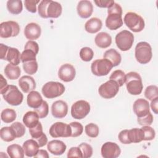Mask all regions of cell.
I'll use <instances>...</instances> for the list:
<instances>
[{
  "instance_id": "484cf974",
  "label": "cell",
  "mask_w": 158,
  "mask_h": 158,
  "mask_svg": "<svg viewBox=\"0 0 158 158\" xmlns=\"http://www.w3.org/2000/svg\"><path fill=\"white\" fill-rule=\"evenodd\" d=\"M39 116L35 111H28L23 117V122L28 128L35 127L39 122Z\"/></svg>"
},
{
  "instance_id": "816d5d0a",
  "label": "cell",
  "mask_w": 158,
  "mask_h": 158,
  "mask_svg": "<svg viewBox=\"0 0 158 158\" xmlns=\"http://www.w3.org/2000/svg\"><path fill=\"white\" fill-rule=\"evenodd\" d=\"M128 130H122L118 134V139L122 144H131L128 136Z\"/></svg>"
},
{
  "instance_id": "f907efd6",
  "label": "cell",
  "mask_w": 158,
  "mask_h": 158,
  "mask_svg": "<svg viewBox=\"0 0 158 158\" xmlns=\"http://www.w3.org/2000/svg\"><path fill=\"white\" fill-rule=\"evenodd\" d=\"M24 49H30L34 51L36 54L38 53L39 51V46L38 43L35 41L29 40L27 41L25 45Z\"/></svg>"
},
{
  "instance_id": "30bf717a",
  "label": "cell",
  "mask_w": 158,
  "mask_h": 158,
  "mask_svg": "<svg viewBox=\"0 0 158 158\" xmlns=\"http://www.w3.org/2000/svg\"><path fill=\"white\" fill-rule=\"evenodd\" d=\"M91 107L88 102L79 100L74 102L71 107V115L75 119L84 118L90 112Z\"/></svg>"
},
{
  "instance_id": "9c48e42d",
  "label": "cell",
  "mask_w": 158,
  "mask_h": 158,
  "mask_svg": "<svg viewBox=\"0 0 158 158\" xmlns=\"http://www.w3.org/2000/svg\"><path fill=\"white\" fill-rule=\"evenodd\" d=\"M113 67L112 63L107 59H100L94 60L91 65V70L96 76L107 75Z\"/></svg>"
},
{
  "instance_id": "ba28073f",
  "label": "cell",
  "mask_w": 158,
  "mask_h": 158,
  "mask_svg": "<svg viewBox=\"0 0 158 158\" xmlns=\"http://www.w3.org/2000/svg\"><path fill=\"white\" fill-rule=\"evenodd\" d=\"M115 40L117 48L122 51H127L132 47L134 36L132 33L125 30L117 33Z\"/></svg>"
},
{
  "instance_id": "9a60e30c",
  "label": "cell",
  "mask_w": 158,
  "mask_h": 158,
  "mask_svg": "<svg viewBox=\"0 0 158 158\" xmlns=\"http://www.w3.org/2000/svg\"><path fill=\"white\" fill-rule=\"evenodd\" d=\"M76 71L74 67L70 64H65L60 66L58 71V77L63 81L69 82L73 80Z\"/></svg>"
},
{
  "instance_id": "f6af8a7d",
  "label": "cell",
  "mask_w": 158,
  "mask_h": 158,
  "mask_svg": "<svg viewBox=\"0 0 158 158\" xmlns=\"http://www.w3.org/2000/svg\"><path fill=\"white\" fill-rule=\"evenodd\" d=\"M36 54L30 49H24V51L22 52L20 56V59L22 63L30 60H36Z\"/></svg>"
},
{
  "instance_id": "d590c367",
  "label": "cell",
  "mask_w": 158,
  "mask_h": 158,
  "mask_svg": "<svg viewBox=\"0 0 158 158\" xmlns=\"http://www.w3.org/2000/svg\"><path fill=\"white\" fill-rule=\"evenodd\" d=\"M23 69L26 73L33 75L38 70V63L36 60L25 62L23 63Z\"/></svg>"
},
{
  "instance_id": "7a4b0ae2",
  "label": "cell",
  "mask_w": 158,
  "mask_h": 158,
  "mask_svg": "<svg viewBox=\"0 0 158 158\" xmlns=\"http://www.w3.org/2000/svg\"><path fill=\"white\" fill-rule=\"evenodd\" d=\"M108 16L106 20V26L110 30H115L121 27L123 23L122 18V8L114 2L107 10Z\"/></svg>"
},
{
  "instance_id": "836d02e7",
  "label": "cell",
  "mask_w": 158,
  "mask_h": 158,
  "mask_svg": "<svg viewBox=\"0 0 158 158\" xmlns=\"http://www.w3.org/2000/svg\"><path fill=\"white\" fill-rule=\"evenodd\" d=\"M17 117L15 111L14 109L7 108L4 109L1 114V118L2 122L6 123L14 122Z\"/></svg>"
},
{
  "instance_id": "f5cc1de1",
  "label": "cell",
  "mask_w": 158,
  "mask_h": 158,
  "mask_svg": "<svg viewBox=\"0 0 158 158\" xmlns=\"http://www.w3.org/2000/svg\"><path fill=\"white\" fill-rule=\"evenodd\" d=\"M96 5L99 7L102 8H109L115 2L114 1H102V0H95L94 1Z\"/></svg>"
},
{
  "instance_id": "7dc6e473",
  "label": "cell",
  "mask_w": 158,
  "mask_h": 158,
  "mask_svg": "<svg viewBox=\"0 0 158 158\" xmlns=\"http://www.w3.org/2000/svg\"><path fill=\"white\" fill-rule=\"evenodd\" d=\"M137 121L138 123L141 126H146V125H151L153 122V116L152 114L149 112L146 115L137 118Z\"/></svg>"
},
{
  "instance_id": "4fadbf2b",
  "label": "cell",
  "mask_w": 158,
  "mask_h": 158,
  "mask_svg": "<svg viewBox=\"0 0 158 158\" xmlns=\"http://www.w3.org/2000/svg\"><path fill=\"white\" fill-rule=\"evenodd\" d=\"M49 134L53 138L71 137V128L69 125L58 122L52 124L49 128Z\"/></svg>"
},
{
  "instance_id": "e0dca14e",
  "label": "cell",
  "mask_w": 158,
  "mask_h": 158,
  "mask_svg": "<svg viewBox=\"0 0 158 158\" xmlns=\"http://www.w3.org/2000/svg\"><path fill=\"white\" fill-rule=\"evenodd\" d=\"M77 10L78 15L81 18L87 19L91 15L93 11V6L91 1L82 0L78 3Z\"/></svg>"
},
{
  "instance_id": "277c9868",
  "label": "cell",
  "mask_w": 158,
  "mask_h": 158,
  "mask_svg": "<svg viewBox=\"0 0 158 158\" xmlns=\"http://www.w3.org/2000/svg\"><path fill=\"white\" fill-rule=\"evenodd\" d=\"M0 93L2 95L4 99L10 105L19 106L23 101V95L15 85H7L4 89L0 91Z\"/></svg>"
},
{
  "instance_id": "cb8c5ba5",
  "label": "cell",
  "mask_w": 158,
  "mask_h": 158,
  "mask_svg": "<svg viewBox=\"0 0 158 158\" xmlns=\"http://www.w3.org/2000/svg\"><path fill=\"white\" fill-rule=\"evenodd\" d=\"M102 26V21L97 18L93 17L85 24V30L89 33H96L99 31Z\"/></svg>"
},
{
  "instance_id": "680465c9",
  "label": "cell",
  "mask_w": 158,
  "mask_h": 158,
  "mask_svg": "<svg viewBox=\"0 0 158 158\" xmlns=\"http://www.w3.org/2000/svg\"><path fill=\"white\" fill-rule=\"evenodd\" d=\"M1 85H0V91H2V89H4L8 85L7 83V81L6 79H4V78L3 77L2 75H1Z\"/></svg>"
},
{
  "instance_id": "6f0895ef",
  "label": "cell",
  "mask_w": 158,
  "mask_h": 158,
  "mask_svg": "<svg viewBox=\"0 0 158 158\" xmlns=\"http://www.w3.org/2000/svg\"><path fill=\"white\" fill-rule=\"evenodd\" d=\"M34 157H43V158H48L49 154L46 150L40 149L37 154L34 156Z\"/></svg>"
},
{
  "instance_id": "ffe728a7",
  "label": "cell",
  "mask_w": 158,
  "mask_h": 158,
  "mask_svg": "<svg viewBox=\"0 0 158 158\" xmlns=\"http://www.w3.org/2000/svg\"><path fill=\"white\" fill-rule=\"evenodd\" d=\"M47 148L52 154L60 156L65 152L67 146L63 141L58 139H54L48 143Z\"/></svg>"
},
{
  "instance_id": "11a10c76",
  "label": "cell",
  "mask_w": 158,
  "mask_h": 158,
  "mask_svg": "<svg viewBox=\"0 0 158 158\" xmlns=\"http://www.w3.org/2000/svg\"><path fill=\"white\" fill-rule=\"evenodd\" d=\"M9 46L1 43L0 44V57L2 60L6 59V56L7 54V52L9 49Z\"/></svg>"
},
{
  "instance_id": "4dcf8cb0",
  "label": "cell",
  "mask_w": 158,
  "mask_h": 158,
  "mask_svg": "<svg viewBox=\"0 0 158 158\" xmlns=\"http://www.w3.org/2000/svg\"><path fill=\"white\" fill-rule=\"evenodd\" d=\"M7 8L10 14H19L23 9L22 2L20 0H9L7 2Z\"/></svg>"
},
{
  "instance_id": "7402d4cb",
  "label": "cell",
  "mask_w": 158,
  "mask_h": 158,
  "mask_svg": "<svg viewBox=\"0 0 158 158\" xmlns=\"http://www.w3.org/2000/svg\"><path fill=\"white\" fill-rule=\"evenodd\" d=\"M23 149L25 155L27 157H34L39 151V145L34 139L25 141L23 144Z\"/></svg>"
},
{
  "instance_id": "8d00e7d4",
  "label": "cell",
  "mask_w": 158,
  "mask_h": 158,
  "mask_svg": "<svg viewBox=\"0 0 158 158\" xmlns=\"http://www.w3.org/2000/svg\"><path fill=\"white\" fill-rule=\"evenodd\" d=\"M85 131L86 135L90 138L97 137L99 133L98 126L93 123H90L86 125L85 127Z\"/></svg>"
},
{
  "instance_id": "bcb514c9",
  "label": "cell",
  "mask_w": 158,
  "mask_h": 158,
  "mask_svg": "<svg viewBox=\"0 0 158 158\" xmlns=\"http://www.w3.org/2000/svg\"><path fill=\"white\" fill-rule=\"evenodd\" d=\"M29 132L31 136L34 139H36L40 137L43 134V127L41 123L39 122L34 127L29 128Z\"/></svg>"
},
{
  "instance_id": "f35d334b",
  "label": "cell",
  "mask_w": 158,
  "mask_h": 158,
  "mask_svg": "<svg viewBox=\"0 0 158 158\" xmlns=\"http://www.w3.org/2000/svg\"><path fill=\"white\" fill-rule=\"evenodd\" d=\"M94 56V52L89 47L82 48L80 51V57L81 59L85 62L90 61Z\"/></svg>"
},
{
  "instance_id": "4316f807",
  "label": "cell",
  "mask_w": 158,
  "mask_h": 158,
  "mask_svg": "<svg viewBox=\"0 0 158 158\" xmlns=\"http://www.w3.org/2000/svg\"><path fill=\"white\" fill-rule=\"evenodd\" d=\"M103 57L104 59H108L113 65V67L118 65L122 60L121 55L118 52H117L115 49H110L107 50L104 55Z\"/></svg>"
},
{
  "instance_id": "e575fe53",
  "label": "cell",
  "mask_w": 158,
  "mask_h": 158,
  "mask_svg": "<svg viewBox=\"0 0 158 158\" xmlns=\"http://www.w3.org/2000/svg\"><path fill=\"white\" fill-rule=\"evenodd\" d=\"M109 79L115 81L118 84L119 87H120L122 86L125 83L126 74L121 70H116L112 73Z\"/></svg>"
},
{
  "instance_id": "74e56055",
  "label": "cell",
  "mask_w": 158,
  "mask_h": 158,
  "mask_svg": "<svg viewBox=\"0 0 158 158\" xmlns=\"http://www.w3.org/2000/svg\"><path fill=\"white\" fill-rule=\"evenodd\" d=\"M71 128V137H78L80 136L83 131V125L77 122H73L69 124Z\"/></svg>"
},
{
  "instance_id": "ab89813d",
  "label": "cell",
  "mask_w": 158,
  "mask_h": 158,
  "mask_svg": "<svg viewBox=\"0 0 158 158\" xmlns=\"http://www.w3.org/2000/svg\"><path fill=\"white\" fill-rule=\"evenodd\" d=\"M143 133V140L144 141H151L155 138L156 133L154 130L150 126L146 125L143 126L141 128Z\"/></svg>"
},
{
  "instance_id": "f546056e",
  "label": "cell",
  "mask_w": 158,
  "mask_h": 158,
  "mask_svg": "<svg viewBox=\"0 0 158 158\" xmlns=\"http://www.w3.org/2000/svg\"><path fill=\"white\" fill-rule=\"evenodd\" d=\"M7 152L11 158H23L25 154L23 147L17 144L9 146L7 148Z\"/></svg>"
},
{
  "instance_id": "60d3db41",
  "label": "cell",
  "mask_w": 158,
  "mask_h": 158,
  "mask_svg": "<svg viewBox=\"0 0 158 158\" xmlns=\"http://www.w3.org/2000/svg\"><path fill=\"white\" fill-rule=\"evenodd\" d=\"M145 97L150 101L158 97V88L156 85H149L144 91Z\"/></svg>"
},
{
  "instance_id": "52a82bcc",
  "label": "cell",
  "mask_w": 158,
  "mask_h": 158,
  "mask_svg": "<svg viewBox=\"0 0 158 158\" xmlns=\"http://www.w3.org/2000/svg\"><path fill=\"white\" fill-rule=\"evenodd\" d=\"M43 94L48 99H53L61 96L65 91V86L61 83L49 81L42 87Z\"/></svg>"
},
{
  "instance_id": "8fae6325",
  "label": "cell",
  "mask_w": 158,
  "mask_h": 158,
  "mask_svg": "<svg viewBox=\"0 0 158 158\" xmlns=\"http://www.w3.org/2000/svg\"><path fill=\"white\" fill-rule=\"evenodd\" d=\"M20 27L14 21L3 22L0 24V36L3 38L14 37L19 35Z\"/></svg>"
},
{
  "instance_id": "1f68e13d",
  "label": "cell",
  "mask_w": 158,
  "mask_h": 158,
  "mask_svg": "<svg viewBox=\"0 0 158 158\" xmlns=\"http://www.w3.org/2000/svg\"><path fill=\"white\" fill-rule=\"evenodd\" d=\"M128 136L131 143H138L143 141V133L141 128H132L128 130Z\"/></svg>"
},
{
  "instance_id": "b9f144b4",
  "label": "cell",
  "mask_w": 158,
  "mask_h": 158,
  "mask_svg": "<svg viewBox=\"0 0 158 158\" xmlns=\"http://www.w3.org/2000/svg\"><path fill=\"white\" fill-rule=\"evenodd\" d=\"M33 109L34 111L38 114L40 118H43L46 117L49 113V106L48 102L46 101H43L42 104L39 107Z\"/></svg>"
},
{
  "instance_id": "d6a6232c",
  "label": "cell",
  "mask_w": 158,
  "mask_h": 158,
  "mask_svg": "<svg viewBox=\"0 0 158 158\" xmlns=\"http://www.w3.org/2000/svg\"><path fill=\"white\" fill-rule=\"evenodd\" d=\"M0 136L6 142L12 141L17 138L15 133L11 127H2L0 130Z\"/></svg>"
},
{
  "instance_id": "5b68a950",
  "label": "cell",
  "mask_w": 158,
  "mask_h": 158,
  "mask_svg": "<svg viewBox=\"0 0 158 158\" xmlns=\"http://www.w3.org/2000/svg\"><path fill=\"white\" fill-rule=\"evenodd\" d=\"M135 58L141 64H146L150 62L152 57V48L151 45L145 41L138 43L135 47Z\"/></svg>"
},
{
  "instance_id": "c3c4849f",
  "label": "cell",
  "mask_w": 158,
  "mask_h": 158,
  "mask_svg": "<svg viewBox=\"0 0 158 158\" xmlns=\"http://www.w3.org/2000/svg\"><path fill=\"white\" fill-rule=\"evenodd\" d=\"M39 2H40V1L36 0H25L24 1L26 9L31 13H35L36 12V4Z\"/></svg>"
},
{
  "instance_id": "83f0119b",
  "label": "cell",
  "mask_w": 158,
  "mask_h": 158,
  "mask_svg": "<svg viewBox=\"0 0 158 158\" xmlns=\"http://www.w3.org/2000/svg\"><path fill=\"white\" fill-rule=\"evenodd\" d=\"M20 56L21 54L17 48L9 47L7 52L5 60H7L10 64L12 65H17L20 64L21 60Z\"/></svg>"
},
{
  "instance_id": "603a6c76",
  "label": "cell",
  "mask_w": 158,
  "mask_h": 158,
  "mask_svg": "<svg viewBox=\"0 0 158 158\" xmlns=\"http://www.w3.org/2000/svg\"><path fill=\"white\" fill-rule=\"evenodd\" d=\"M94 42L98 47L104 49L110 46L112 43V38L106 32H100L95 36Z\"/></svg>"
},
{
  "instance_id": "2e32d148",
  "label": "cell",
  "mask_w": 158,
  "mask_h": 158,
  "mask_svg": "<svg viewBox=\"0 0 158 158\" xmlns=\"http://www.w3.org/2000/svg\"><path fill=\"white\" fill-rule=\"evenodd\" d=\"M68 112V106L65 102L59 100L54 102L51 106V114L57 118L65 117Z\"/></svg>"
},
{
  "instance_id": "3957f363",
  "label": "cell",
  "mask_w": 158,
  "mask_h": 158,
  "mask_svg": "<svg viewBox=\"0 0 158 158\" xmlns=\"http://www.w3.org/2000/svg\"><path fill=\"white\" fill-rule=\"evenodd\" d=\"M126 87L128 92L132 95H139L143 89L142 79L139 74L130 72L126 75Z\"/></svg>"
},
{
  "instance_id": "44dd1931",
  "label": "cell",
  "mask_w": 158,
  "mask_h": 158,
  "mask_svg": "<svg viewBox=\"0 0 158 158\" xmlns=\"http://www.w3.org/2000/svg\"><path fill=\"white\" fill-rule=\"evenodd\" d=\"M19 85L23 92L27 93L35 89L36 82L33 77L24 75L19 80Z\"/></svg>"
},
{
  "instance_id": "5bb4252c",
  "label": "cell",
  "mask_w": 158,
  "mask_h": 158,
  "mask_svg": "<svg viewBox=\"0 0 158 158\" xmlns=\"http://www.w3.org/2000/svg\"><path fill=\"white\" fill-rule=\"evenodd\" d=\"M101 152L104 158H117L120 156L121 150L117 144L109 141L102 144Z\"/></svg>"
},
{
  "instance_id": "6da1fadb",
  "label": "cell",
  "mask_w": 158,
  "mask_h": 158,
  "mask_svg": "<svg viewBox=\"0 0 158 158\" xmlns=\"http://www.w3.org/2000/svg\"><path fill=\"white\" fill-rule=\"evenodd\" d=\"M38 14L42 18H57L62 11L60 3L51 0H43L40 1L38 7Z\"/></svg>"
},
{
  "instance_id": "d6986e66",
  "label": "cell",
  "mask_w": 158,
  "mask_h": 158,
  "mask_svg": "<svg viewBox=\"0 0 158 158\" xmlns=\"http://www.w3.org/2000/svg\"><path fill=\"white\" fill-rule=\"evenodd\" d=\"M41 30L40 26L34 22L27 24L24 29V35L29 40H37L41 35Z\"/></svg>"
},
{
  "instance_id": "8992f818",
  "label": "cell",
  "mask_w": 158,
  "mask_h": 158,
  "mask_svg": "<svg viewBox=\"0 0 158 158\" xmlns=\"http://www.w3.org/2000/svg\"><path fill=\"white\" fill-rule=\"evenodd\" d=\"M123 21L126 26L133 32H140L144 28V19L135 12H127L125 15Z\"/></svg>"
},
{
  "instance_id": "f1b7e54d",
  "label": "cell",
  "mask_w": 158,
  "mask_h": 158,
  "mask_svg": "<svg viewBox=\"0 0 158 158\" xmlns=\"http://www.w3.org/2000/svg\"><path fill=\"white\" fill-rule=\"evenodd\" d=\"M4 73L6 77L10 80H16L17 79L21 73L20 69L17 65H14L11 64H8L5 67Z\"/></svg>"
},
{
  "instance_id": "7bdbcfd3",
  "label": "cell",
  "mask_w": 158,
  "mask_h": 158,
  "mask_svg": "<svg viewBox=\"0 0 158 158\" xmlns=\"http://www.w3.org/2000/svg\"><path fill=\"white\" fill-rule=\"evenodd\" d=\"M10 127L14 130L17 138H20L24 135L25 133V127L20 122H15L11 124Z\"/></svg>"
},
{
  "instance_id": "d4e9b609",
  "label": "cell",
  "mask_w": 158,
  "mask_h": 158,
  "mask_svg": "<svg viewBox=\"0 0 158 158\" xmlns=\"http://www.w3.org/2000/svg\"><path fill=\"white\" fill-rule=\"evenodd\" d=\"M41 94L36 91H31L27 96V104L30 107L36 109L39 107L43 102Z\"/></svg>"
},
{
  "instance_id": "ac0fdd59",
  "label": "cell",
  "mask_w": 158,
  "mask_h": 158,
  "mask_svg": "<svg viewBox=\"0 0 158 158\" xmlns=\"http://www.w3.org/2000/svg\"><path fill=\"white\" fill-rule=\"evenodd\" d=\"M133 109L137 117H143L150 112L148 101L142 98H139L135 101Z\"/></svg>"
},
{
  "instance_id": "7c38bea8",
  "label": "cell",
  "mask_w": 158,
  "mask_h": 158,
  "mask_svg": "<svg viewBox=\"0 0 158 158\" xmlns=\"http://www.w3.org/2000/svg\"><path fill=\"white\" fill-rule=\"evenodd\" d=\"M119 91V86L114 80H109L102 84L98 89L99 95L104 99H111L116 96Z\"/></svg>"
},
{
  "instance_id": "9f6ffc18",
  "label": "cell",
  "mask_w": 158,
  "mask_h": 158,
  "mask_svg": "<svg viewBox=\"0 0 158 158\" xmlns=\"http://www.w3.org/2000/svg\"><path fill=\"white\" fill-rule=\"evenodd\" d=\"M157 103H158V97L154 98L151 101V107L152 111L156 114H157L158 113V109H157Z\"/></svg>"
},
{
  "instance_id": "db71d44e",
  "label": "cell",
  "mask_w": 158,
  "mask_h": 158,
  "mask_svg": "<svg viewBox=\"0 0 158 158\" xmlns=\"http://www.w3.org/2000/svg\"><path fill=\"white\" fill-rule=\"evenodd\" d=\"M35 140L38 143L40 148L45 146L48 143V138L44 133L40 137H39L38 138H37Z\"/></svg>"
},
{
  "instance_id": "ee69618b",
  "label": "cell",
  "mask_w": 158,
  "mask_h": 158,
  "mask_svg": "<svg viewBox=\"0 0 158 158\" xmlns=\"http://www.w3.org/2000/svg\"><path fill=\"white\" fill-rule=\"evenodd\" d=\"M78 147L81 151L82 157L83 158H89L91 157L93 154V148L90 144L86 143H82Z\"/></svg>"
},
{
  "instance_id": "681fc988",
  "label": "cell",
  "mask_w": 158,
  "mask_h": 158,
  "mask_svg": "<svg viewBox=\"0 0 158 158\" xmlns=\"http://www.w3.org/2000/svg\"><path fill=\"white\" fill-rule=\"evenodd\" d=\"M67 157H83L80 148L78 146L72 147L67 153Z\"/></svg>"
}]
</instances>
